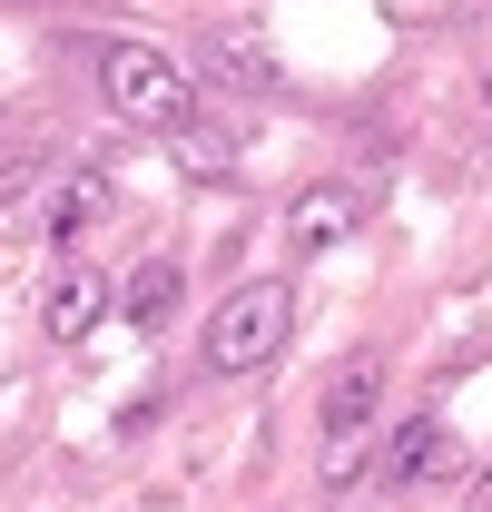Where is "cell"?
<instances>
[{
  "label": "cell",
  "mask_w": 492,
  "mask_h": 512,
  "mask_svg": "<svg viewBox=\"0 0 492 512\" xmlns=\"http://www.w3.org/2000/svg\"><path fill=\"white\" fill-rule=\"evenodd\" d=\"M168 306H178V266H168V256H148V266H138V286H128V325L148 335V325H168Z\"/></svg>",
  "instance_id": "9c48e42d"
},
{
  "label": "cell",
  "mask_w": 492,
  "mask_h": 512,
  "mask_svg": "<svg viewBox=\"0 0 492 512\" xmlns=\"http://www.w3.org/2000/svg\"><path fill=\"white\" fill-rule=\"evenodd\" d=\"M89 79H99L109 119L148 128V138L197 128V89H187V69L168 60V50H148V40H99V50H89Z\"/></svg>",
  "instance_id": "6da1fadb"
},
{
  "label": "cell",
  "mask_w": 492,
  "mask_h": 512,
  "mask_svg": "<svg viewBox=\"0 0 492 512\" xmlns=\"http://www.w3.org/2000/svg\"><path fill=\"white\" fill-rule=\"evenodd\" d=\"M138 512H178V493H148V503H138Z\"/></svg>",
  "instance_id": "7c38bea8"
},
{
  "label": "cell",
  "mask_w": 492,
  "mask_h": 512,
  "mask_svg": "<svg viewBox=\"0 0 492 512\" xmlns=\"http://www.w3.org/2000/svg\"><path fill=\"white\" fill-rule=\"evenodd\" d=\"M286 325H296V296H286V286H237V296L207 316V335H197V365H207V375H256V365L286 345Z\"/></svg>",
  "instance_id": "7a4b0ae2"
},
{
  "label": "cell",
  "mask_w": 492,
  "mask_h": 512,
  "mask_svg": "<svg viewBox=\"0 0 492 512\" xmlns=\"http://www.w3.org/2000/svg\"><path fill=\"white\" fill-rule=\"evenodd\" d=\"M374 404H384V355H345V365L325 375V394H315V434H325V483H355Z\"/></svg>",
  "instance_id": "3957f363"
},
{
  "label": "cell",
  "mask_w": 492,
  "mask_h": 512,
  "mask_svg": "<svg viewBox=\"0 0 492 512\" xmlns=\"http://www.w3.org/2000/svg\"><path fill=\"white\" fill-rule=\"evenodd\" d=\"M483 109H492V79H483Z\"/></svg>",
  "instance_id": "4fadbf2b"
},
{
  "label": "cell",
  "mask_w": 492,
  "mask_h": 512,
  "mask_svg": "<svg viewBox=\"0 0 492 512\" xmlns=\"http://www.w3.org/2000/svg\"><path fill=\"white\" fill-rule=\"evenodd\" d=\"M168 148H178V168H197V178H227V168H237V138H227V128H178V138H168Z\"/></svg>",
  "instance_id": "30bf717a"
},
{
  "label": "cell",
  "mask_w": 492,
  "mask_h": 512,
  "mask_svg": "<svg viewBox=\"0 0 492 512\" xmlns=\"http://www.w3.org/2000/svg\"><path fill=\"white\" fill-rule=\"evenodd\" d=\"M384 483H394V493H433V483H453V434H443V414H404V424H394V444H384Z\"/></svg>",
  "instance_id": "8992f818"
},
{
  "label": "cell",
  "mask_w": 492,
  "mask_h": 512,
  "mask_svg": "<svg viewBox=\"0 0 492 512\" xmlns=\"http://www.w3.org/2000/svg\"><path fill=\"white\" fill-rule=\"evenodd\" d=\"M463 512H492V463L473 473V503H463Z\"/></svg>",
  "instance_id": "8fae6325"
},
{
  "label": "cell",
  "mask_w": 492,
  "mask_h": 512,
  "mask_svg": "<svg viewBox=\"0 0 492 512\" xmlns=\"http://www.w3.org/2000/svg\"><path fill=\"white\" fill-rule=\"evenodd\" d=\"M365 217H374V178H315V188L286 207V247H296V256H325V247H345Z\"/></svg>",
  "instance_id": "277c9868"
},
{
  "label": "cell",
  "mask_w": 492,
  "mask_h": 512,
  "mask_svg": "<svg viewBox=\"0 0 492 512\" xmlns=\"http://www.w3.org/2000/svg\"><path fill=\"white\" fill-rule=\"evenodd\" d=\"M109 207H119L109 168H60V178H30V237H89Z\"/></svg>",
  "instance_id": "5b68a950"
},
{
  "label": "cell",
  "mask_w": 492,
  "mask_h": 512,
  "mask_svg": "<svg viewBox=\"0 0 492 512\" xmlns=\"http://www.w3.org/2000/svg\"><path fill=\"white\" fill-rule=\"evenodd\" d=\"M197 50H207L217 79H237V89H256V99H276V89H286V69H276V50L256 40V20H207V40H197Z\"/></svg>",
  "instance_id": "52a82bcc"
},
{
  "label": "cell",
  "mask_w": 492,
  "mask_h": 512,
  "mask_svg": "<svg viewBox=\"0 0 492 512\" xmlns=\"http://www.w3.org/2000/svg\"><path fill=\"white\" fill-rule=\"evenodd\" d=\"M99 316H109V276H99L89 256H69L60 276L40 286V325H50L60 345H79V335H89V325H99Z\"/></svg>",
  "instance_id": "ba28073f"
}]
</instances>
